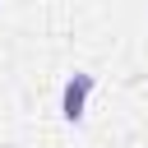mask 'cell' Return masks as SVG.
<instances>
[{
    "label": "cell",
    "mask_w": 148,
    "mask_h": 148,
    "mask_svg": "<svg viewBox=\"0 0 148 148\" xmlns=\"http://www.w3.org/2000/svg\"><path fill=\"white\" fill-rule=\"evenodd\" d=\"M92 88H97V79H92L88 69H74V74L65 79V92H60V116H65L69 125H79V120H83Z\"/></svg>",
    "instance_id": "cell-1"
}]
</instances>
